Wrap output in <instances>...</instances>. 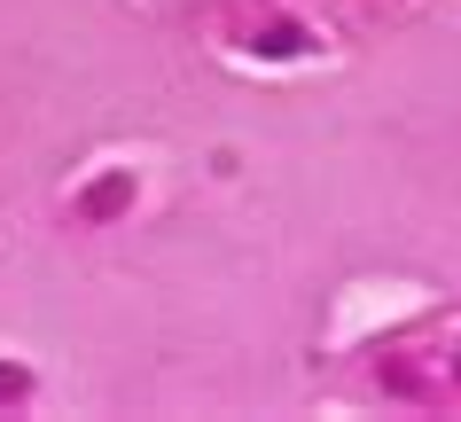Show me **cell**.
Returning a JSON list of instances; mask_svg holds the SVG:
<instances>
[{
    "mask_svg": "<svg viewBox=\"0 0 461 422\" xmlns=\"http://www.w3.org/2000/svg\"><path fill=\"white\" fill-rule=\"evenodd\" d=\"M219 48L235 63H258V71H297V63H321L329 55V31L313 16H297L290 0H243L219 16Z\"/></svg>",
    "mask_w": 461,
    "mask_h": 422,
    "instance_id": "cell-1",
    "label": "cell"
},
{
    "mask_svg": "<svg viewBox=\"0 0 461 422\" xmlns=\"http://www.w3.org/2000/svg\"><path fill=\"white\" fill-rule=\"evenodd\" d=\"M375 391L407 399V407H461V337L391 345L384 360H375Z\"/></svg>",
    "mask_w": 461,
    "mask_h": 422,
    "instance_id": "cell-2",
    "label": "cell"
},
{
    "mask_svg": "<svg viewBox=\"0 0 461 422\" xmlns=\"http://www.w3.org/2000/svg\"><path fill=\"white\" fill-rule=\"evenodd\" d=\"M141 196H149L141 165L110 157V165H95V173H78V180H71L63 211H71V227H125L133 211H141Z\"/></svg>",
    "mask_w": 461,
    "mask_h": 422,
    "instance_id": "cell-3",
    "label": "cell"
},
{
    "mask_svg": "<svg viewBox=\"0 0 461 422\" xmlns=\"http://www.w3.org/2000/svg\"><path fill=\"white\" fill-rule=\"evenodd\" d=\"M40 407V368L24 352H0V415H32Z\"/></svg>",
    "mask_w": 461,
    "mask_h": 422,
    "instance_id": "cell-4",
    "label": "cell"
}]
</instances>
